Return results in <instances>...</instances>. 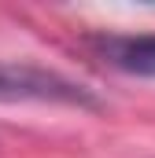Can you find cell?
<instances>
[{
  "mask_svg": "<svg viewBox=\"0 0 155 158\" xmlns=\"http://www.w3.org/2000/svg\"><path fill=\"white\" fill-rule=\"evenodd\" d=\"M0 103H55L78 110H100V99L81 81L30 63H0Z\"/></svg>",
  "mask_w": 155,
  "mask_h": 158,
  "instance_id": "1",
  "label": "cell"
},
{
  "mask_svg": "<svg viewBox=\"0 0 155 158\" xmlns=\"http://www.w3.org/2000/svg\"><path fill=\"white\" fill-rule=\"evenodd\" d=\"M89 48L122 74L155 77V33H96Z\"/></svg>",
  "mask_w": 155,
  "mask_h": 158,
  "instance_id": "2",
  "label": "cell"
}]
</instances>
